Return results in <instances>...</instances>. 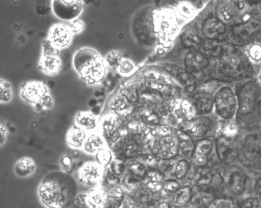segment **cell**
<instances>
[{"mask_svg":"<svg viewBox=\"0 0 261 208\" xmlns=\"http://www.w3.org/2000/svg\"><path fill=\"white\" fill-rule=\"evenodd\" d=\"M78 194V183L64 171L49 173L38 188L39 200L46 208H68Z\"/></svg>","mask_w":261,"mask_h":208,"instance_id":"cell-1","label":"cell"},{"mask_svg":"<svg viewBox=\"0 0 261 208\" xmlns=\"http://www.w3.org/2000/svg\"><path fill=\"white\" fill-rule=\"evenodd\" d=\"M220 177L226 190L231 196H239L246 190L248 176L239 166L227 164L221 169Z\"/></svg>","mask_w":261,"mask_h":208,"instance_id":"cell-2","label":"cell"},{"mask_svg":"<svg viewBox=\"0 0 261 208\" xmlns=\"http://www.w3.org/2000/svg\"><path fill=\"white\" fill-rule=\"evenodd\" d=\"M216 113L224 120H231L238 110V100L232 88L221 87L214 96Z\"/></svg>","mask_w":261,"mask_h":208,"instance_id":"cell-3","label":"cell"},{"mask_svg":"<svg viewBox=\"0 0 261 208\" xmlns=\"http://www.w3.org/2000/svg\"><path fill=\"white\" fill-rule=\"evenodd\" d=\"M245 162L253 167H261V133L249 134L243 139L240 148Z\"/></svg>","mask_w":261,"mask_h":208,"instance_id":"cell-4","label":"cell"},{"mask_svg":"<svg viewBox=\"0 0 261 208\" xmlns=\"http://www.w3.org/2000/svg\"><path fill=\"white\" fill-rule=\"evenodd\" d=\"M151 151L157 158L162 160L172 159L179 154L178 142L176 136L170 134L167 136L158 135L153 138L151 144Z\"/></svg>","mask_w":261,"mask_h":208,"instance_id":"cell-5","label":"cell"},{"mask_svg":"<svg viewBox=\"0 0 261 208\" xmlns=\"http://www.w3.org/2000/svg\"><path fill=\"white\" fill-rule=\"evenodd\" d=\"M260 90L254 82H248L239 93L238 112L240 115H249L254 111Z\"/></svg>","mask_w":261,"mask_h":208,"instance_id":"cell-6","label":"cell"},{"mask_svg":"<svg viewBox=\"0 0 261 208\" xmlns=\"http://www.w3.org/2000/svg\"><path fill=\"white\" fill-rule=\"evenodd\" d=\"M51 7L58 18L65 21L76 20L83 12V0H52Z\"/></svg>","mask_w":261,"mask_h":208,"instance_id":"cell-7","label":"cell"},{"mask_svg":"<svg viewBox=\"0 0 261 208\" xmlns=\"http://www.w3.org/2000/svg\"><path fill=\"white\" fill-rule=\"evenodd\" d=\"M215 148L217 158L224 164H231L239 158L240 150L236 137L221 134L216 139Z\"/></svg>","mask_w":261,"mask_h":208,"instance_id":"cell-8","label":"cell"},{"mask_svg":"<svg viewBox=\"0 0 261 208\" xmlns=\"http://www.w3.org/2000/svg\"><path fill=\"white\" fill-rule=\"evenodd\" d=\"M105 169L97 161L84 163L78 170L79 181L84 186L96 187L103 181Z\"/></svg>","mask_w":261,"mask_h":208,"instance_id":"cell-9","label":"cell"},{"mask_svg":"<svg viewBox=\"0 0 261 208\" xmlns=\"http://www.w3.org/2000/svg\"><path fill=\"white\" fill-rule=\"evenodd\" d=\"M213 122L206 116L194 117L191 120L185 121L182 124V130L189 134L193 139H204L212 130Z\"/></svg>","mask_w":261,"mask_h":208,"instance_id":"cell-10","label":"cell"},{"mask_svg":"<svg viewBox=\"0 0 261 208\" xmlns=\"http://www.w3.org/2000/svg\"><path fill=\"white\" fill-rule=\"evenodd\" d=\"M103 59L97 51L90 48H83L76 52L73 56L72 65L80 76L89 68L95 65Z\"/></svg>","mask_w":261,"mask_h":208,"instance_id":"cell-11","label":"cell"},{"mask_svg":"<svg viewBox=\"0 0 261 208\" xmlns=\"http://www.w3.org/2000/svg\"><path fill=\"white\" fill-rule=\"evenodd\" d=\"M73 33L69 25L57 24L51 27L48 35V40L57 49H65L68 47L72 40Z\"/></svg>","mask_w":261,"mask_h":208,"instance_id":"cell-12","label":"cell"},{"mask_svg":"<svg viewBox=\"0 0 261 208\" xmlns=\"http://www.w3.org/2000/svg\"><path fill=\"white\" fill-rule=\"evenodd\" d=\"M49 92L47 88L43 83L32 81L23 87L20 93V97L24 101L35 107L40 103L41 100Z\"/></svg>","mask_w":261,"mask_h":208,"instance_id":"cell-13","label":"cell"},{"mask_svg":"<svg viewBox=\"0 0 261 208\" xmlns=\"http://www.w3.org/2000/svg\"><path fill=\"white\" fill-rule=\"evenodd\" d=\"M215 142L211 138L199 139L195 145V152L192 156L194 164L198 166H206L208 158L212 153Z\"/></svg>","mask_w":261,"mask_h":208,"instance_id":"cell-14","label":"cell"},{"mask_svg":"<svg viewBox=\"0 0 261 208\" xmlns=\"http://www.w3.org/2000/svg\"><path fill=\"white\" fill-rule=\"evenodd\" d=\"M210 65H211L210 60L202 53L190 52L185 56V65L187 71L190 74H193V76L198 73H202V70L210 66Z\"/></svg>","mask_w":261,"mask_h":208,"instance_id":"cell-15","label":"cell"},{"mask_svg":"<svg viewBox=\"0 0 261 208\" xmlns=\"http://www.w3.org/2000/svg\"><path fill=\"white\" fill-rule=\"evenodd\" d=\"M102 133L109 136L112 141H116L122 136L120 130L117 129L118 117L116 113H109L103 116L99 122Z\"/></svg>","mask_w":261,"mask_h":208,"instance_id":"cell-16","label":"cell"},{"mask_svg":"<svg viewBox=\"0 0 261 208\" xmlns=\"http://www.w3.org/2000/svg\"><path fill=\"white\" fill-rule=\"evenodd\" d=\"M107 74V65L105 60H100L95 65L89 68L87 71L81 75L83 78L88 85H97L100 81H103V78Z\"/></svg>","mask_w":261,"mask_h":208,"instance_id":"cell-17","label":"cell"},{"mask_svg":"<svg viewBox=\"0 0 261 208\" xmlns=\"http://www.w3.org/2000/svg\"><path fill=\"white\" fill-rule=\"evenodd\" d=\"M173 113L175 117L181 122L191 120L195 117V111L193 103L186 100H177L173 103Z\"/></svg>","mask_w":261,"mask_h":208,"instance_id":"cell-18","label":"cell"},{"mask_svg":"<svg viewBox=\"0 0 261 208\" xmlns=\"http://www.w3.org/2000/svg\"><path fill=\"white\" fill-rule=\"evenodd\" d=\"M202 29L205 37L210 39H215L224 34L226 25L220 19L211 17L205 20Z\"/></svg>","mask_w":261,"mask_h":208,"instance_id":"cell-19","label":"cell"},{"mask_svg":"<svg viewBox=\"0 0 261 208\" xmlns=\"http://www.w3.org/2000/svg\"><path fill=\"white\" fill-rule=\"evenodd\" d=\"M193 105L195 111L199 114L211 113L214 107V97L206 92L196 93L193 97Z\"/></svg>","mask_w":261,"mask_h":208,"instance_id":"cell-20","label":"cell"},{"mask_svg":"<svg viewBox=\"0 0 261 208\" xmlns=\"http://www.w3.org/2000/svg\"><path fill=\"white\" fill-rule=\"evenodd\" d=\"M176 138L178 142L179 154L185 159L192 158L196 145L193 138L183 130L176 132Z\"/></svg>","mask_w":261,"mask_h":208,"instance_id":"cell-21","label":"cell"},{"mask_svg":"<svg viewBox=\"0 0 261 208\" xmlns=\"http://www.w3.org/2000/svg\"><path fill=\"white\" fill-rule=\"evenodd\" d=\"M87 132L75 125L67 132L66 142L68 146L73 150H82L87 140Z\"/></svg>","mask_w":261,"mask_h":208,"instance_id":"cell-22","label":"cell"},{"mask_svg":"<svg viewBox=\"0 0 261 208\" xmlns=\"http://www.w3.org/2000/svg\"><path fill=\"white\" fill-rule=\"evenodd\" d=\"M244 3L242 0H229L221 4L219 13L221 18L225 21H231L236 18L239 10H243Z\"/></svg>","mask_w":261,"mask_h":208,"instance_id":"cell-23","label":"cell"},{"mask_svg":"<svg viewBox=\"0 0 261 208\" xmlns=\"http://www.w3.org/2000/svg\"><path fill=\"white\" fill-rule=\"evenodd\" d=\"M75 122L76 126L87 132H95L99 126L97 116L92 112H80L75 116Z\"/></svg>","mask_w":261,"mask_h":208,"instance_id":"cell-24","label":"cell"},{"mask_svg":"<svg viewBox=\"0 0 261 208\" xmlns=\"http://www.w3.org/2000/svg\"><path fill=\"white\" fill-rule=\"evenodd\" d=\"M40 69L49 75H56L61 68V61L58 54L43 55L40 60Z\"/></svg>","mask_w":261,"mask_h":208,"instance_id":"cell-25","label":"cell"},{"mask_svg":"<svg viewBox=\"0 0 261 208\" xmlns=\"http://www.w3.org/2000/svg\"><path fill=\"white\" fill-rule=\"evenodd\" d=\"M36 161L33 158L24 157L20 158L14 165V172L19 178H27L36 171Z\"/></svg>","mask_w":261,"mask_h":208,"instance_id":"cell-26","label":"cell"},{"mask_svg":"<svg viewBox=\"0 0 261 208\" xmlns=\"http://www.w3.org/2000/svg\"><path fill=\"white\" fill-rule=\"evenodd\" d=\"M105 140L100 134L96 132H90L87 136L83 151L89 155H95L100 149L105 147Z\"/></svg>","mask_w":261,"mask_h":208,"instance_id":"cell-27","label":"cell"},{"mask_svg":"<svg viewBox=\"0 0 261 208\" xmlns=\"http://www.w3.org/2000/svg\"><path fill=\"white\" fill-rule=\"evenodd\" d=\"M192 180L198 186H208L214 180V174L206 166H198L192 174Z\"/></svg>","mask_w":261,"mask_h":208,"instance_id":"cell-28","label":"cell"},{"mask_svg":"<svg viewBox=\"0 0 261 208\" xmlns=\"http://www.w3.org/2000/svg\"><path fill=\"white\" fill-rule=\"evenodd\" d=\"M215 195L211 192L200 191L193 195L190 202L192 208H206L211 206L215 200Z\"/></svg>","mask_w":261,"mask_h":208,"instance_id":"cell-29","label":"cell"},{"mask_svg":"<svg viewBox=\"0 0 261 208\" xmlns=\"http://www.w3.org/2000/svg\"><path fill=\"white\" fill-rule=\"evenodd\" d=\"M192 196H193V194H192V190L190 186H183V187H180L178 191L173 195V203L176 206H187L188 204H190Z\"/></svg>","mask_w":261,"mask_h":208,"instance_id":"cell-30","label":"cell"},{"mask_svg":"<svg viewBox=\"0 0 261 208\" xmlns=\"http://www.w3.org/2000/svg\"><path fill=\"white\" fill-rule=\"evenodd\" d=\"M105 203L103 190L97 186L87 193V203L90 208H102Z\"/></svg>","mask_w":261,"mask_h":208,"instance_id":"cell-31","label":"cell"},{"mask_svg":"<svg viewBox=\"0 0 261 208\" xmlns=\"http://www.w3.org/2000/svg\"><path fill=\"white\" fill-rule=\"evenodd\" d=\"M127 165L128 173L132 174L135 178L138 179L139 180H143L147 177L148 169L145 165L138 160H132L129 161Z\"/></svg>","mask_w":261,"mask_h":208,"instance_id":"cell-32","label":"cell"},{"mask_svg":"<svg viewBox=\"0 0 261 208\" xmlns=\"http://www.w3.org/2000/svg\"><path fill=\"white\" fill-rule=\"evenodd\" d=\"M177 80L184 90L189 93H194L196 90L197 83L195 77L189 72H180L177 76Z\"/></svg>","mask_w":261,"mask_h":208,"instance_id":"cell-33","label":"cell"},{"mask_svg":"<svg viewBox=\"0 0 261 208\" xmlns=\"http://www.w3.org/2000/svg\"><path fill=\"white\" fill-rule=\"evenodd\" d=\"M181 40L182 44L186 48L195 47L202 43V39L198 32L192 27L184 33Z\"/></svg>","mask_w":261,"mask_h":208,"instance_id":"cell-34","label":"cell"},{"mask_svg":"<svg viewBox=\"0 0 261 208\" xmlns=\"http://www.w3.org/2000/svg\"><path fill=\"white\" fill-rule=\"evenodd\" d=\"M141 121L147 126H158L161 122V117L155 110L152 109H146L140 113Z\"/></svg>","mask_w":261,"mask_h":208,"instance_id":"cell-35","label":"cell"},{"mask_svg":"<svg viewBox=\"0 0 261 208\" xmlns=\"http://www.w3.org/2000/svg\"><path fill=\"white\" fill-rule=\"evenodd\" d=\"M96 161L99 164L103 167L107 168L112 164L114 160V154L112 151L107 146L100 149L97 154H95Z\"/></svg>","mask_w":261,"mask_h":208,"instance_id":"cell-36","label":"cell"},{"mask_svg":"<svg viewBox=\"0 0 261 208\" xmlns=\"http://www.w3.org/2000/svg\"><path fill=\"white\" fill-rule=\"evenodd\" d=\"M191 169V164L187 159H181L176 163L174 176L176 180H183L186 178Z\"/></svg>","mask_w":261,"mask_h":208,"instance_id":"cell-37","label":"cell"},{"mask_svg":"<svg viewBox=\"0 0 261 208\" xmlns=\"http://www.w3.org/2000/svg\"><path fill=\"white\" fill-rule=\"evenodd\" d=\"M122 61H123V56L122 53L116 50L111 51L105 58L107 66L112 69H118Z\"/></svg>","mask_w":261,"mask_h":208,"instance_id":"cell-38","label":"cell"},{"mask_svg":"<svg viewBox=\"0 0 261 208\" xmlns=\"http://www.w3.org/2000/svg\"><path fill=\"white\" fill-rule=\"evenodd\" d=\"M13 97L11 85L6 80L0 81V101L1 103H8Z\"/></svg>","mask_w":261,"mask_h":208,"instance_id":"cell-39","label":"cell"},{"mask_svg":"<svg viewBox=\"0 0 261 208\" xmlns=\"http://www.w3.org/2000/svg\"><path fill=\"white\" fill-rule=\"evenodd\" d=\"M109 169L117 175L118 177H121L123 175L124 173L127 170V165L122 158H114L113 161L109 167Z\"/></svg>","mask_w":261,"mask_h":208,"instance_id":"cell-40","label":"cell"},{"mask_svg":"<svg viewBox=\"0 0 261 208\" xmlns=\"http://www.w3.org/2000/svg\"><path fill=\"white\" fill-rule=\"evenodd\" d=\"M177 11L182 17L185 19H191L195 15V7L189 2H182L177 6Z\"/></svg>","mask_w":261,"mask_h":208,"instance_id":"cell-41","label":"cell"},{"mask_svg":"<svg viewBox=\"0 0 261 208\" xmlns=\"http://www.w3.org/2000/svg\"><path fill=\"white\" fill-rule=\"evenodd\" d=\"M180 189V182L177 180H166L163 184V191L166 195H173Z\"/></svg>","mask_w":261,"mask_h":208,"instance_id":"cell-42","label":"cell"},{"mask_svg":"<svg viewBox=\"0 0 261 208\" xmlns=\"http://www.w3.org/2000/svg\"><path fill=\"white\" fill-rule=\"evenodd\" d=\"M117 70L118 72L122 76H129L135 72L136 66L133 61L128 59H123Z\"/></svg>","mask_w":261,"mask_h":208,"instance_id":"cell-43","label":"cell"},{"mask_svg":"<svg viewBox=\"0 0 261 208\" xmlns=\"http://www.w3.org/2000/svg\"><path fill=\"white\" fill-rule=\"evenodd\" d=\"M111 107L116 113H123V112L127 111L129 110V102L125 97H119L112 102Z\"/></svg>","mask_w":261,"mask_h":208,"instance_id":"cell-44","label":"cell"},{"mask_svg":"<svg viewBox=\"0 0 261 208\" xmlns=\"http://www.w3.org/2000/svg\"><path fill=\"white\" fill-rule=\"evenodd\" d=\"M103 181L106 183V184L109 186V188H112V187H116V186H119L120 184L121 180L119 177L114 174L110 169L107 170L105 171V175H103Z\"/></svg>","mask_w":261,"mask_h":208,"instance_id":"cell-45","label":"cell"},{"mask_svg":"<svg viewBox=\"0 0 261 208\" xmlns=\"http://www.w3.org/2000/svg\"><path fill=\"white\" fill-rule=\"evenodd\" d=\"M60 164H61L62 171L69 173V174H71V171L74 169V166H75L74 159L69 154H64L60 160Z\"/></svg>","mask_w":261,"mask_h":208,"instance_id":"cell-46","label":"cell"},{"mask_svg":"<svg viewBox=\"0 0 261 208\" xmlns=\"http://www.w3.org/2000/svg\"><path fill=\"white\" fill-rule=\"evenodd\" d=\"M146 180L148 181L154 182V183H163L166 178L163 171L158 169H149L147 174Z\"/></svg>","mask_w":261,"mask_h":208,"instance_id":"cell-47","label":"cell"},{"mask_svg":"<svg viewBox=\"0 0 261 208\" xmlns=\"http://www.w3.org/2000/svg\"><path fill=\"white\" fill-rule=\"evenodd\" d=\"M240 208H261V198L249 197L242 202Z\"/></svg>","mask_w":261,"mask_h":208,"instance_id":"cell-48","label":"cell"},{"mask_svg":"<svg viewBox=\"0 0 261 208\" xmlns=\"http://www.w3.org/2000/svg\"><path fill=\"white\" fill-rule=\"evenodd\" d=\"M238 132H239V129L237 126L233 123L227 124L221 129V134L229 137H236Z\"/></svg>","mask_w":261,"mask_h":208,"instance_id":"cell-49","label":"cell"},{"mask_svg":"<svg viewBox=\"0 0 261 208\" xmlns=\"http://www.w3.org/2000/svg\"><path fill=\"white\" fill-rule=\"evenodd\" d=\"M72 206L75 208H83L88 206L87 193H79L73 201Z\"/></svg>","mask_w":261,"mask_h":208,"instance_id":"cell-50","label":"cell"},{"mask_svg":"<svg viewBox=\"0 0 261 208\" xmlns=\"http://www.w3.org/2000/svg\"><path fill=\"white\" fill-rule=\"evenodd\" d=\"M249 56L253 61H261V46L253 45L249 49Z\"/></svg>","mask_w":261,"mask_h":208,"instance_id":"cell-51","label":"cell"},{"mask_svg":"<svg viewBox=\"0 0 261 208\" xmlns=\"http://www.w3.org/2000/svg\"><path fill=\"white\" fill-rule=\"evenodd\" d=\"M69 27L71 28V32H72L73 35L79 34V33H82L84 30V28H85L84 23L82 20H79V19L71 21Z\"/></svg>","mask_w":261,"mask_h":208,"instance_id":"cell-52","label":"cell"},{"mask_svg":"<svg viewBox=\"0 0 261 208\" xmlns=\"http://www.w3.org/2000/svg\"><path fill=\"white\" fill-rule=\"evenodd\" d=\"M231 203L229 200H216L211 206L206 208H231Z\"/></svg>","mask_w":261,"mask_h":208,"instance_id":"cell-53","label":"cell"},{"mask_svg":"<svg viewBox=\"0 0 261 208\" xmlns=\"http://www.w3.org/2000/svg\"><path fill=\"white\" fill-rule=\"evenodd\" d=\"M7 136V127L4 124L1 123L0 126V145H3L5 142Z\"/></svg>","mask_w":261,"mask_h":208,"instance_id":"cell-54","label":"cell"},{"mask_svg":"<svg viewBox=\"0 0 261 208\" xmlns=\"http://www.w3.org/2000/svg\"><path fill=\"white\" fill-rule=\"evenodd\" d=\"M254 190L258 197L261 198V176L256 180L255 183Z\"/></svg>","mask_w":261,"mask_h":208,"instance_id":"cell-55","label":"cell"},{"mask_svg":"<svg viewBox=\"0 0 261 208\" xmlns=\"http://www.w3.org/2000/svg\"><path fill=\"white\" fill-rule=\"evenodd\" d=\"M153 208H171V206L167 201H161L159 202Z\"/></svg>","mask_w":261,"mask_h":208,"instance_id":"cell-56","label":"cell"},{"mask_svg":"<svg viewBox=\"0 0 261 208\" xmlns=\"http://www.w3.org/2000/svg\"><path fill=\"white\" fill-rule=\"evenodd\" d=\"M157 53H158L159 54H163V53H165L164 48L159 47L158 49H157Z\"/></svg>","mask_w":261,"mask_h":208,"instance_id":"cell-57","label":"cell"},{"mask_svg":"<svg viewBox=\"0 0 261 208\" xmlns=\"http://www.w3.org/2000/svg\"><path fill=\"white\" fill-rule=\"evenodd\" d=\"M259 81H260V82H261V71H260V72H259Z\"/></svg>","mask_w":261,"mask_h":208,"instance_id":"cell-58","label":"cell"},{"mask_svg":"<svg viewBox=\"0 0 261 208\" xmlns=\"http://www.w3.org/2000/svg\"><path fill=\"white\" fill-rule=\"evenodd\" d=\"M180 208H185V207H183V206H180Z\"/></svg>","mask_w":261,"mask_h":208,"instance_id":"cell-59","label":"cell"}]
</instances>
